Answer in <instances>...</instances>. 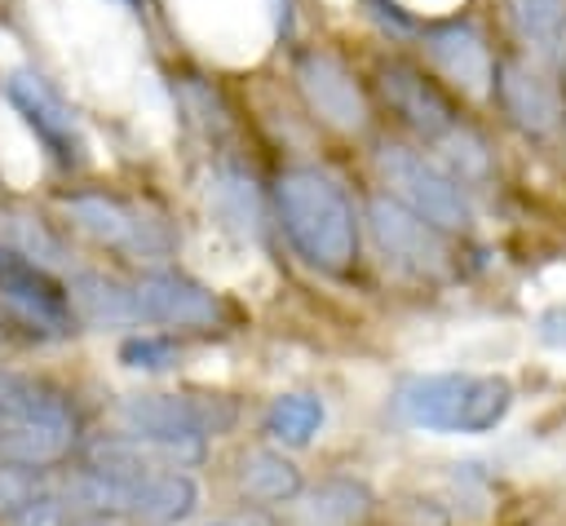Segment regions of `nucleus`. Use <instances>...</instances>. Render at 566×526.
I'll return each instance as SVG.
<instances>
[{
    "label": "nucleus",
    "instance_id": "nucleus-1",
    "mask_svg": "<svg viewBox=\"0 0 566 526\" xmlns=\"http://www.w3.org/2000/svg\"><path fill=\"white\" fill-rule=\"evenodd\" d=\"M243 424V402L221 389H133L111 407V429L137 438L155 451L164 469L199 473L212 446L234 438Z\"/></svg>",
    "mask_w": 566,
    "mask_h": 526
},
{
    "label": "nucleus",
    "instance_id": "nucleus-2",
    "mask_svg": "<svg viewBox=\"0 0 566 526\" xmlns=\"http://www.w3.org/2000/svg\"><path fill=\"white\" fill-rule=\"evenodd\" d=\"M517 407L504 371H407L389 389V415L402 429L438 438H486Z\"/></svg>",
    "mask_w": 566,
    "mask_h": 526
},
{
    "label": "nucleus",
    "instance_id": "nucleus-3",
    "mask_svg": "<svg viewBox=\"0 0 566 526\" xmlns=\"http://www.w3.org/2000/svg\"><path fill=\"white\" fill-rule=\"evenodd\" d=\"M274 212L305 265L323 274H345L358 261L354 199L323 168H287L274 181Z\"/></svg>",
    "mask_w": 566,
    "mask_h": 526
},
{
    "label": "nucleus",
    "instance_id": "nucleus-4",
    "mask_svg": "<svg viewBox=\"0 0 566 526\" xmlns=\"http://www.w3.org/2000/svg\"><path fill=\"white\" fill-rule=\"evenodd\" d=\"M128 305H133L137 327H155V332H172V336L226 332L234 323V309L226 296H217L208 283H199L172 265L137 270L128 278Z\"/></svg>",
    "mask_w": 566,
    "mask_h": 526
},
{
    "label": "nucleus",
    "instance_id": "nucleus-5",
    "mask_svg": "<svg viewBox=\"0 0 566 526\" xmlns=\"http://www.w3.org/2000/svg\"><path fill=\"white\" fill-rule=\"evenodd\" d=\"M380 172L398 203H407L420 221H429L438 234H460L473 221L469 194L460 177L442 172L433 159L407 150V146H380Z\"/></svg>",
    "mask_w": 566,
    "mask_h": 526
},
{
    "label": "nucleus",
    "instance_id": "nucleus-6",
    "mask_svg": "<svg viewBox=\"0 0 566 526\" xmlns=\"http://www.w3.org/2000/svg\"><path fill=\"white\" fill-rule=\"evenodd\" d=\"M66 212L75 217V225L84 234H93L97 243L133 256V261H146L142 270H155V261H164L172 252V234L164 230V221L146 217L133 199L124 194H106V190H80V194H66Z\"/></svg>",
    "mask_w": 566,
    "mask_h": 526
},
{
    "label": "nucleus",
    "instance_id": "nucleus-7",
    "mask_svg": "<svg viewBox=\"0 0 566 526\" xmlns=\"http://www.w3.org/2000/svg\"><path fill=\"white\" fill-rule=\"evenodd\" d=\"M226 482H230V504H243V508H261V513H279L283 517L301 499L310 473H305V464L296 455H287V451L252 438V442H239L234 446V455L226 464Z\"/></svg>",
    "mask_w": 566,
    "mask_h": 526
},
{
    "label": "nucleus",
    "instance_id": "nucleus-8",
    "mask_svg": "<svg viewBox=\"0 0 566 526\" xmlns=\"http://www.w3.org/2000/svg\"><path fill=\"white\" fill-rule=\"evenodd\" d=\"M0 296L9 314H18L40 340H62L80 327L66 283H57L49 270L18 252H0Z\"/></svg>",
    "mask_w": 566,
    "mask_h": 526
},
{
    "label": "nucleus",
    "instance_id": "nucleus-9",
    "mask_svg": "<svg viewBox=\"0 0 566 526\" xmlns=\"http://www.w3.org/2000/svg\"><path fill=\"white\" fill-rule=\"evenodd\" d=\"M385 495L354 469H327L305 482L301 499L283 513V526H380Z\"/></svg>",
    "mask_w": 566,
    "mask_h": 526
},
{
    "label": "nucleus",
    "instance_id": "nucleus-10",
    "mask_svg": "<svg viewBox=\"0 0 566 526\" xmlns=\"http://www.w3.org/2000/svg\"><path fill=\"white\" fill-rule=\"evenodd\" d=\"M367 225L389 265H398L407 274H442L447 270L442 234L429 221H420L407 203H398L394 194H376L367 203Z\"/></svg>",
    "mask_w": 566,
    "mask_h": 526
},
{
    "label": "nucleus",
    "instance_id": "nucleus-11",
    "mask_svg": "<svg viewBox=\"0 0 566 526\" xmlns=\"http://www.w3.org/2000/svg\"><path fill=\"white\" fill-rule=\"evenodd\" d=\"M296 88H301L305 106H310L323 124H332V128H340V133H358V128L367 124L363 88H358V80L349 75V66H345L336 53H327V49H305V53L296 57Z\"/></svg>",
    "mask_w": 566,
    "mask_h": 526
},
{
    "label": "nucleus",
    "instance_id": "nucleus-12",
    "mask_svg": "<svg viewBox=\"0 0 566 526\" xmlns=\"http://www.w3.org/2000/svg\"><path fill=\"white\" fill-rule=\"evenodd\" d=\"M208 513V491L199 473L186 469H150L137 477L128 495V526H190Z\"/></svg>",
    "mask_w": 566,
    "mask_h": 526
},
{
    "label": "nucleus",
    "instance_id": "nucleus-13",
    "mask_svg": "<svg viewBox=\"0 0 566 526\" xmlns=\"http://www.w3.org/2000/svg\"><path fill=\"white\" fill-rule=\"evenodd\" d=\"M380 88L385 102L394 106V115L402 124H411L420 137H451L460 115L451 106V97L411 62H380Z\"/></svg>",
    "mask_w": 566,
    "mask_h": 526
},
{
    "label": "nucleus",
    "instance_id": "nucleus-14",
    "mask_svg": "<svg viewBox=\"0 0 566 526\" xmlns=\"http://www.w3.org/2000/svg\"><path fill=\"white\" fill-rule=\"evenodd\" d=\"M0 424H75V429H84V415L66 385L22 371V367H0Z\"/></svg>",
    "mask_w": 566,
    "mask_h": 526
},
{
    "label": "nucleus",
    "instance_id": "nucleus-15",
    "mask_svg": "<svg viewBox=\"0 0 566 526\" xmlns=\"http://www.w3.org/2000/svg\"><path fill=\"white\" fill-rule=\"evenodd\" d=\"M460 526H495L500 522V504H504V477L491 460L482 455H464L442 464V477L433 486Z\"/></svg>",
    "mask_w": 566,
    "mask_h": 526
},
{
    "label": "nucleus",
    "instance_id": "nucleus-16",
    "mask_svg": "<svg viewBox=\"0 0 566 526\" xmlns=\"http://www.w3.org/2000/svg\"><path fill=\"white\" fill-rule=\"evenodd\" d=\"M323 429H327V402L318 389H283L256 415V438L287 455L310 451L323 438Z\"/></svg>",
    "mask_w": 566,
    "mask_h": 526
},
{
    "label": "nucleus",
    "instance_id": "nucleus-17",
    "mask_svg": "<svg viewBox=\"0 0 566 526\" xmlns=\"http://www.w3.org/2000/svg\"><path fill=\"white\" fill-rule=\"evenodd\" d=\"M424 49L460 88H469V93H486L491 88L495 62H491V49H486L482 31L469 18H451V22L424 27Z\"/></svg>",
    "mask_w": 566,
    "mask_h": 526
},
{
    "label": "nucleus",
    "instance_id": "nucleus-18",
    "mask_svg": "<svg viewBox=\"0 0 566 526\" xmlns=\"http://www.w3.org/2000/svg\"><path fill=\"white\" fill-rule=\"evenodd\" d=\"M504 115L522 128V133H535L544 137L553 124H557V97L548 88V80L539 71H531L522 57H504L495 66V80H491Z\"/></svg>",
    "mask_w": 566,
    "mask_h": 526
},
{
    "label": "nucleus",
    "instance_id": "nucleus-19",
    "mask_svg": "<svg viewBox=\"0 0 566 526\" xmlns=\"http://www.w3.org/2000/svg\"><path fill=\"white\" fill-rule=\"evenodd\" d=\"M84 429L75 424H0V464L62 473L80 451Z\"/></svg>",
    "mask_w": 566,
    "mask_h": 526
},
{
    "label": "nucleus",
    "instance_id": "nucleus-20",
    "mask_svg": "<svg viewBox=\"0 0 566 526\" xmlns=\"http://www.w3.org/2000/svg\"><path fill=\"white\" fill-rule=\"evenodd\" d=\"M13 97H18V106L27 111V119L40 128V137L49 141V150H53L62 164H80L75 119H71V111L57 102V93H49V88L40 84V75H18V80H13Z\"/></svg>",
    "mask_w": 566,
    "mask_h": 526
},
{
    "label": "nucleus",
    "instance_id": "nucleus-21",
    "mask_svg": "<svg viewBox=\"0 0 566 526\" xmlns=\"http://www.w3.org/2000/svg\"><path fill=\"white\" fill-rule=\"evenodd\" d=\"M186 358V336L155 332V327H133L115 340V362L133 376H172Z\"/></svg>",
    "mask_w": 566,
    "mask_h": 526
},
{
    "label": "nucleus",
    "instance_id": "nucleus-22",
    "mask_svg": "<svg viewBox=\"0 0 566 526\" xmlns=\"http://www.w3.org/2000/svg\"><path fill=\"white\" fill-rule=\"evenodd\" d=\"M513 27L535 49H557L566 35V0H509Z\"/></svg>",
    "mask_w": 566,
    "mask_h": 526
},
{
    "label": "nucleus",
    "instance_id": "nucleus-23",
    "mask_svg": "<svg viewBox=\"0 0 566 526\" xmlns=\"http://www.w3.org/2000/svg\"><path fill=\"white\" fill-rule=\"evenodd\" d=\"M380 526H460V522L433 486H416V491H402V495L385 499V522Z\"/></svg>",
    "mask_w": 566,
    "mask_h": 526
},
{
    "label": "nucleus",
    "instance_id": "nucleus-24",
    "mask_svg": "<svg viewBox=\"0 0 566 526\" xmlns=\"http://www.w3.org/2000/svg\"><path fill=\"white\" fill-rule=\"evenodd\" d=\"M212 194H217V203H221V212H226L230 225H239L243 234H248V230L256 234V225H261V203H256L252 177H243L239 168H221V172L212 177Z\"/></svg>",
    "mask_w": 566,
    "mask_h": 526
},
{
    "label": "nucleus",
    "instance_id": "nucleus-25",
    "mask_svg": "<svg viewBox=\"0 0 566 526\" xmlns=\"http://www.w3.org/2000/svg\"><path fill=\"white\" fill-rule=\"evenodd\" d=\"M71 517H75V508L66 504V495H62V486H57V477L40 491V495H31L13 517H4L0 526H71Z\"/></svg>",
    "mask_w": 566,
    "mask_h": 526
},
{
    "label": "nucleus",
    "instance_id": "nucleus-26",
    "mask_svg": "<svg viewBox=\"0 0 566 526\" xmlns=\"http://www.w3.org/2000/svg\"><path fill=\"white\" fill-rule=\"evenodd\" d=\"M57 473H35V469H18V464H0V522L13 517L31 495H40Z\"/></svg>",
    "mask_w": 566,
    "mask_h": 526
},
{
    "label": "nucleus",
    "instance_id": "nucleus-27",
    "mask_svg": "<svg viewBox=\"0 0 566 526\" xmlns=\"http://www.w3.org/2000/svg\"><path fill=\"white\" fill-rule=\"evenodd\" d=\"M535 340H539L544 349L566 354V301H562V305H548V309L535 314Z\"/></svg>",
    "mask_w": 566,
    "mask_h": 526
},
{
    "label": "nucleus",
    "instance_id": "nucleus-28",
    "mask_svg": "<svg viewBox=\"0 0 566 526\" xmlns=\"http://www.w3.org/2000/svg\"><path fill=\"white\" fill-rule=\"evenodd\" d=\"M0 340H27V345H44V340H40V336H35V332H31V327L18 318V314H4V309H0Z\"/></svg>",
    "mask_w": 566,
    "mask_h": 526
},
{
    "label": "nucleus",
    "instance_id": "nucleus-29",
    "mask_svg": "<svg viewBox=\"0 0 566 526\" xmlns=\"http://www.w3.org/2000/svg\"><path fill=\"white\" fill-rule=\"evenodd\" d=\"M71 526H124V522L119 517H88L84 513V517H71Z\"/></svg>",
    "mask_w": 566,
    "mask_h": 526
},
{
    "label": "nucleus",
    "instance_id": "nucleus-30",
    "mask_svg": "<svg viewBox=\"0 0 566 526\" xmlns=\"http://www.w3.org/2000/svg\"><path fill=\"white\" fill-rule=\"evenodd\" d=\"M495 526H504V522H495Z\"/></svg>",
    "mask_w": 566,
    "mask_h": 526
}]
</instances>
